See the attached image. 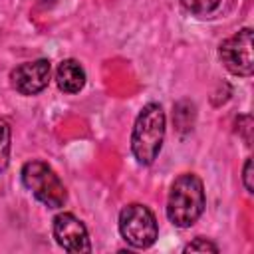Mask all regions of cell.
I'll return each instance as SVG.
<instances>
[{"instance_id":"11","label":"cell","mask_w":254,"mask_h":254,"mask_svg":"<svg viewBox=\"0 0 254 254\" xmlns=\"http://www.w3.org/2000/svg\"><path fill=\"white\" fill-rule=\"evenodd\" d=\"M185 252H218V246L214 242L198 236V238H194L192 242H189L185 246Z\"/></svg>"},{"instance_id":"8","label":"cell","mask_w":254,"mask_h":254,"mask_svg":"<svg viewBox=\"0 0 254 254\" xmlns=\"http://www.w3.org/2000/svg\"><path fill=\"white\" fill-rule=\"evenodd\" d=\"M56 83L65 93H77L85 85V69L77 60H62L56 69Z\"/></svg>"},{"instance_id":"1","label":"cell","mask_w":254,"mask_h":254,"mask_svg":"<svg viewBox=\"0 0 254 254\" xmlns=\"http://www.w3.org/2000/svg\"><path fill=\"white\" fill-rule=\"evenodd\" d=\"M204 204L206 198L202 181L192 173H185L171 185L167 198V218L179 228H189L200 218Z\"/></svg>"},{"instance_id":"7","label":"cell","mask_w":254,"mask_h":254,"mask_svg":"<svg viewBox=\"0 0 254 254\" xmlns=\"http://www.w3.org/2000/svg\"><path fill=\"white\" fill-rule=\"evenodd\" d=\"M50 71H52L50 62L44 58L34 60V62H26V64L12 69L10 83L22 95H36L48 87Z\"/></svg>"},{"instance_id":"10","label":"cell","mask_w":254,"mask_h":254,"mask_svg":"<svg viewBox=\"0 0 254 254\" xmlns=\"http://www.w3.org/2000/svg\"><path fill=\"white\" fill-rule=\"evenodd\" d=\"M12 131H10V123L0 117V173L8 167L10 163V147H12Z\"/></svg>"},{"instance_id":"6","label":"cell","mask_w":254,"mask_h":254,"mask_svg":"<svg viewBox=\"0 0 254 254\" xmlns=\"http://www.w3.org/2000/svg\"><path fill=\"white\" fill-rule=\"evenodd\" d=\"M54 238L56 242L71 252V254H83V252H91V242H89V234L85 224L71 212H60L54 218Z\"/></svg>"},{"instance_id":"12","label":"cell","mask_w":254,"mask_h":254,"mask_svg":"<svg viewBox=\"0 0 254 254\" xmlns=\"http://www.w3.org/2000/svg\"><path fill=\"white\" fill-rule=\"evenodd\" d=\"M242 181L248 192H254V183H252V159H246L244 169H242Z\"/></svg>"},{"instance_id":"4","label":"cell","mask_w":254,"mask_h":254,"mask_svg":"<svg viewBox=\"0 0 254 254\" xmlns=\"http://www.w3.org/2000/svg\"><path fill=\"white\" fill-rule=\"evenodd\" d=\"M119 232L133 248H149L159 236V224L149 206L131 202L119 212Z\"/></svg>"},{"instance_id":"5","label":"cell","mask_w":254,"mask_h":254,"mask_svg":"<svg viewBox=\"0 0 254 254\" xmlns=\"http://www.w3.org/2000/svg\"><path fill=\"white\" fill-rule=\"evenodd\" d=\"M218 58L224 67L240 77H248L254 71V58H252V30L242 28L230 38H226L218 48Z\"/></svg>"},{"instance_id":"9","label":"cell","mask_w":254,"mask_h":254,"mask_svg":"<svg viewBox=\"0 0 254 254\" xmlns=\"http://www.w3.org/2000/svg\"><path fill=\"white\" fill-rule=\"evenodd\" d=\"M181 4L187 12L200 16V18H206L220 8L222 0H181Z\"/></svg>"},{"instance_id":"3","label":"cell","mask_w":254,"mask_h":254,"mask_svg":"<svg viewBox=\"0 0 254 254\" xmlns=\"http://www.w3.org/2000/svg\"><path fill=\"white\" fill-rule=\"evenodd\" d=\"M22 183L24 187L48 208H60L67 200V192L56 171L44 161H28L22 167Z\"/></svg>"},{"instance_id":"2","label":"cell","mask_w":254,"mask_h":254,"mask_svg":"<svg viewBox=\"0 0 254 254\" xmlns=\"http://www.w3.org/2000/svg\"><path fill=\"white\" fill-rule=\"evenodd\" d=\"M165 123L167 117L159 103H147L139 111L131 133V151L137 163L151 165L157 159L165 139Z\"/></svg>"}]
</instances>
